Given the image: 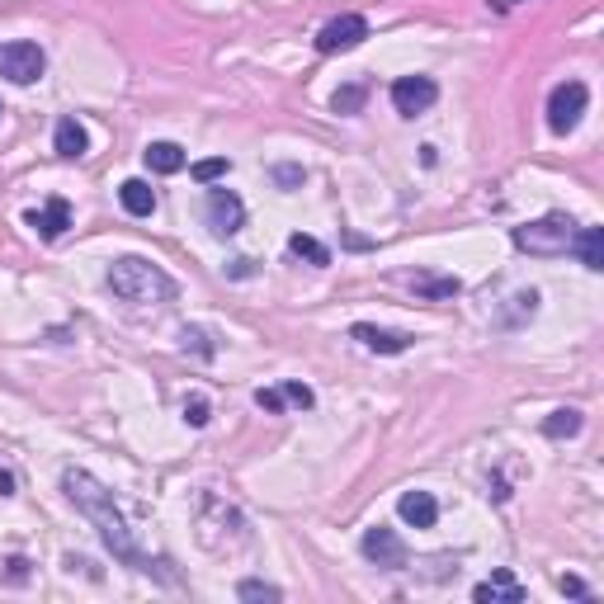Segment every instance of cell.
<instances>
[{"label": "cell", "mask_w": 604, "mask_h": 604, "mask_svg": "<svg viewBox=\"0 0 604 604\" xmlns=\"http://www.w3.org/2000/svg\"><path fill=\"white\" fill-rule=\"evenodd\" d=\"M501 5H524V0H501Z\"/></svg>", "instance_id": "obj_34"}, {"label": "cell", "mask_w": 604, "mask_h": 604, "mask_svg": "<svg viewBox=\"0 0 604 604\" xmlns=\"http://www.w3.org/2000/svg\"><path fill=\"white\" fill-rule=\"evenodd\" d=\"M118 199H123V208H128L133 218H151V213H156V189H151L147 180H123V185H118Z\"/></svg>", "instance_id": "obj_15"}, {"label": "cell", "mask_w": 604, "mask_h": 604, "mask_svg": "<svg viewBox=\"0 0 604 604\" xmlns=\"http://www.w3.org/2000/svg\"><path fill=\"white\" fill-rule=\"evenodd\" d=\"M279 392H284L288 406H302V411H312V406H317V397H312V387H307V383H284Z\"/></svg>", "instance_id": "obj_27"}, {"label": "cell", "mask_w": 604, "mask_h": 604, "mask_svg": "<svg viewBox=\"0 0 604 604\" xmlns=\"http://www.w3.org/2000/svg\"><path fill=\"white\" fill-rule=\"evenodd\" d=\"M29 227H34L43 241H57V236L71 227V203L67 199H48L43 208H34V213H29Z\"/></svg>", "instance_id": "obj_12"}, {"label": "cell", "mask_w": 604, "mask_h": 604, "mask_svg": "<svg viewBox=\"0 0 604 604\" xmlns=\"http://www.w3.org/2000/svg\"><path fill=\"white\" fill-rule=\"evenodd\" d=\"M472 600L477 604H524V586L515 581V571L496 567L491 571V581H482V586L472 590Z\"/></svg>", "instance_id": "obj_10"}, {"label": "cell", "mask_w": 604, "mask_h": 604, "mask_svg": "<svg viewBox=\"0 0 604 604\" xmlns=\"http://www.w3.org/2000/svg\"><path fill=\"white\" fill-rule=\"evenodd\" d=\"M515 312H510V317H501V326H520V317H534L538 312V293L534 288H524V293H515Z\"/></svg>", "instance_id": "obj_23"}, {"label": "cell", "mask_w": 604, "mask_h": 604, "mask_svg": "<svg viewBox=\"0 0 604 604\" xmlns=\"http://www.w3.org/2000/svg\"><path fill=\"white\" fill-rule=\"evenodd\" d=\"M62 491H67V501L81 510L85 520L100 529L104 548H109V553H114L123 567L142 571V576H161V581H175V571H170L166 557H151V553H142V548H137V534L128 529L123 510H118V501H114V491L104 487L100 477H90L85 468H67V472H62Z\"/></svg>", "instance_id": "obj_1"}, {"label": "cell", "mask_w": 604, "mask_h": 604, "mask_svg": "<svg viewBox=\"0 0 604 604\" xmlns=\"http://www.w3.org/2000/svg\"><path fill=\"white\" fill-rule=\"evenodd\" d=\"M274 180L284 189H293V185H302V166H274Z\"/></svg>", "instance_id": "obj_30"}, {"label": "cell", "mask_w": 604, "mask_h": 604, "mask_svg": "<svg viewBox=\"0 0 604 604\" xmlns=\"http://www.w3.org/2000/svg\"><path fill=\"white\" fill-rule=\"evenodd\" d=\"M557 586H562V595H586V581H576V576H562Z\"/></svg>", "instance_id": "obj_31"}, {"label": "cell", "mask_w": 604, "mask_h": 604, "mask_svg": "<svg viewBox=\"0 0 604 604\" xmlns=\"http://www.w3.org/2000/svg\"><path fill=\"white\" fill-rule=\"evenodd\" d=\"M369 38V19L364 15H340V19H331L326 29L317 34V52H350V48H359Z\"/></svg>", "instance_id": "obj_9"}, {"label": "cell", "mask_w": 604, "mask_h": 604, "mask_svg": "<svg viewBox=\"0 0 604 604\" xmlns=\"http://www.w3.org/2000/svg\"><path fill=\"white\" fill-rule=\"evenodd\" d=\"M416 284V293H425V298H458V279H411Z\"/></svg>", "instance_id": "obj_22"}, {"label": "cell", "mask_w": 604, "mask_h": 604, "mask_svg": "<svg viewBox=\"0 0 604 604\" xmlns=\"http://www.w3.org/2000/svg\"><path fill=\"white\" fill-rule=\"evenodd\" d=\"M5 581H10V586L29 581V562H24V557H10V562H5Z\"/></svg>", "instance_id": "obj_29"}, {"label": "cell", "mask_w": 604, "mask_h": 604, "mask_svg": "<svg viewBox=\"0 0 604 604\" xmlns=\"http://www.w3.org/2000/svg\"><path fill=\"white\" fill-rule=\"evenodd\" d=\"M571 251L581 255V265H586V269H595V274H600V269H604V232H600V227H576Z\"/></svg>", "instance_id": "obj_16"}, {"label": "cell", "mask_w": 604, "mask_h": 604, "mask_svg": "<svg viewBox=\"0 0 604 604\" xmlns=\"http://www.w3.org/2000/svg\"><path fill=\"white\" fill-rule=\"evenodd\" d=\"M397 515H402L411 529H435L439 520V501L430 491H406L402 501H397Z\"/></svg>", "instance_id": "obj_13"}, {"label": "cell", "mask_w": 604, "mask_h": 604, "mask_svg": "<svg viewBox=\"0 0 604 604\" xmlns=\"http://www.w3.org/2000/svg\"><path fill=\"white\" fill-rule=\"evenodd\" d=\"M350 336L373 354H406L411 350V336H406V331H383V326H369V321L350 326Z\"/></svg>", "instance_id": "obj_11"}, {"label": "cell", "mask_w": 604, "mask_h": 604, "mask_svg": "<svg viewBox=\"0 0 604 604\" xmlns=\"http://www.w3.org/2000/svg\"><path fill=\"white\" fill-rule=\"evenodd\" d=\"M288 251L298 255V260H312V265H331V251L321 246L317 236H307V232H293V236H288Z\"/></svg>", "instance_id": "obj_20"}, {"label": "cell", "mask_w": 604, "mask_h": 604, "mask_svg": "<svg viewBox=\"0 0 604 604\" xmlns=\"http://www.w3.org/2000/svg\"><path fill=\"white\" fill-rule=\"evenodd\" d=\"M255 406H260V411H269V416H279V411H284V392H279V387H260V392H255Z\"/></svg>", "instance_id": "obj_28"}, {"label": "cell", "mask_w": 604, "mask_h": 604, "mask_svg": "<svg viewBox=\"0 0 604 604\" xmlns=\"http://www.w3.org/2000/svg\"><path fill=\"white\" fill-rule=\"evenodd\" d=\"M185 420L194 425V430H203V425L213 420V406H208V397H199V392H194V397L185 402Z\"/></svg>", "instance_id": "obj_26"}, {"label": "cell", "mask_w": 604, "mask_h": 604, "mask_svg": "<svg viewBox=\"0 0 604 604\" xmlns=\"http://www.w3.org/2000/svg\"><path fill=\"white\" fill-rule=\"evenodd\" d=\"M236 595H241V600H284V590L269 586V581H241Z\"/></svg>", "instance_id": "obj_25"}, {"label": "cell", "mask_w": 604, "mask_h": 604, "mask_svg": "<svg viewBox=\"0 0 604 604\" xmlns=\"http://www.w3.org/2000/svg\"><path fill=\"white\" fill-rule=\"evenodd\" d=\"M364 557L369 562H378V567H387V571H397V567H406V543H402V534L397 529H387V524H373V529H364Z\"/></svg>", "instance_id": "obj_8"}, {"label": "cell", "mask_w": 604, "mask_h": 604, "mask_svg": "<svg viewBox=\"0 0 604 604\" xmlns=\"http://www.w3.org/2000/svg\"><path fill=\"white\" fill-rule=\"evenodd\" d=\"M227 170H232V161H227V156H208V161H199V166H194V180H199V185H213V180H222Z\"/></svg>", "instance_id": "obj_24"}, {"label": "cell", "mask_w": 604, "mask_h": 604, "mask_svg": "<svg viewBox=\"0 0 604 604\" xmlns=\"http://www.w3.org/2000/svg\"><path fill=\"white\" fill-rule=\"evenodd\" d=\"M208 232L213 236H236L246 227V203L236 199L232 189H208Z\"/></svg>", "instance_id": "obj_6"}, {"label": "cell", "mask_w": 604, "mask_h": 604, "mask_svg": "<svg viewBox=\"0 0 604 604\" xmlns=\"http://www.w3.org/2000/svg\"><path fill=\"white\" fill-rule=\"evenodd\" d=\"M586 104H590L586 81L553 85V95H548V128H553V133H571V128L581 123V114H586Z\"/></svg>", "instance_id": "obj_5"}, {"label": "cell", "mask_w": 604, "mask_h": 604, "mask_svg": "<svg viewBox=\"0 0 604 604\" xmlns=\"http://www.w3.org/2000/svg\"><path fill=\"white\" fill-rule=\"evenodd\" d=\"M581 425H586V416H581L576 406H562V411H553V416L543 420V435L548 439H571V435H581Z\"/></svg>", "instance_id": "obj_18"}, {"label": "cell", "mask_w": 604, "mask_h": 604, "mask_svg": "<svg viewBox=\"0 0 604 604\" xmlns=\"http://www.w3.org/2000/svg\"><path fill=\"white\" fill-rule=\"evenodd\" d=\"M43 67H48V57H43V48H38V43H29V38L0 43V76H5V81L34 85L38 76H43Z\"/></svg>", "instance_id": "obj_4"}, {"label": "cell", "mask_w": 604, "mask_h": 604, "mask_svg": "<svg viewBox=\"0 0 604 604\" xmlns=\"http://www.w3.org/2000/svg\"><path fill=\"white\" fill-rule=\"evenodd\" d=\"M109 288L123 302H133V307H161V302H170L180 293L175 279L161 265H151L147 255H118L109 265Z\"/></svg>", "instance_id": "obj_2"}, {"label": "cell", "mask_w": 604, "mask_h": 604, "mask_svg": "<svg viewBox=\"0 0 604 604\" xmlns=\"http://www.w3.org/2000/svg\"><path fill=\"white\" fill-rule=\"evenodd\" d=\"M142 161H147L156 175H175V170H185V147H175V142H151L142 151Z\"/></svg>", "instance_id": "obj_17"}, {"label": "cell", "mask_w": 604, "mask_h": 604, "mask_svg": "<svg viewBox=\"0 0 604 604\" xmlns=\"http://www.w3.org/2000/svg\"><path fill=\"white\" fill-rule=\"evenodd\" d=\"M571 241H576V222L567 213H548V218L515 227V246L529 255H567Z\"/></svg>", "instance_id": "obj_3"}, {"label": "cell", "mask_w": 604, "mask_h": 604, "mask_svg": "<svg viewBox=\"0 0 604 604\" xmlns=\"http://www.w3.org/2000/svg\"><path fill=\"white\" fill-rule=\"evenodd\" d=\"M0 114H5V104H0Z\"/></svg>", "instance_id": "obj_35"}, {"label": "cell", "mask_w": 604, "mask_h": 604, "mask_svg": "<svg viewBox=\"0 0 604 604\" xmlns=\"http://www.w3.org/2000/svg\"><path fill=\"white\" fill-rule=\"evenodd\" d=\"M364 100H369V90L354 81V85H340L336 100H331V109H336V114H359V109H364Z\"/></svg>", "instance_id": "obj_21"}, {"label": "cell", "mask_w": 604, "mask_h": 604, "mask_svg": "<svg viewBox=\"0 0 604 604\" xmlns=\"http://www.w3.org/2000/svg\"><path fill=\"white\" fill-rule=\"evenodd\" d=\"M0 496H15V477H10L5 468H0Z\"/></svg>", "instance_id": "obj_33"}, {"label": "cell", "mask_w": 604, "mask_h": 604, "mask_svg": "<svg viewBox=\"0 0 604 604\" xmlns=\"http://www.w3.org/2000/svg\"><path fill=\"white\" fill-rule=\"evenodd\" d=\"M180 345H185V354H194V359H213V354H218V340H213L208 326H185V331H180Z\"/></svg>", "instance_id": "obj_19"}, {"label": "cell", "mask_w": 604, "mask_h": 604, "mask_svg": "<svg viewBox=\"0 0 604 604\" xmlns=\"http://www.w3.org/2000/svg\"><path fill=\"white\" fill-rule=\"evenodd\" d=\"M227 274H232V279H246V274H251V260H232V269H227Z\"/></svg>", "instance_id": "obj_32"}, {"label": "cell", "mask_w": 604, "mask_h": 604, "mask_svg": "<svg viewBox=\"0 0 604 604\" xmlns=\"http://www.w3.org/2000/svg\"><path fill=\"white\" fill-rule=\"evenodd\" d=\"M52 147H57V156L76 161V156H85V151H90V133H85L76 118H62V123H57V133H52Z\"/></svg>", "instance_id": "obj_14"}, {"label": "cell", "mask_w": 604, "mask_h": 604, "mask_svg": "<svg viewBox=\"0 0 604 604\" xmlns=\"http://www.w3.org/2000/svg\"><path fill=\"white\" fill-rule=\"evenodd\" d=\"M435 100H439V85L430 76H402V81H392V109L406 118L425 114Z\"/></svg>", "instance_id": "obj_7"}]
</instances>
